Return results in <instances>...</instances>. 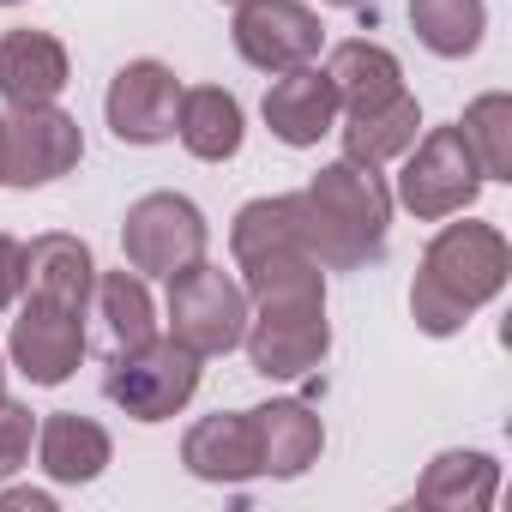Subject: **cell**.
Segmentation results:
<instances>
[{
	"instance_id": "6da1fadb",
	"label": "cell",
	"mask_w": 512,
	"mask_h": 512,
	"mask_svg": "<svg viewBox=\"0 0 512 512\" xmlns=\"http://www.w3.org/2000/svg\"><path fill=\"white\" fill-rule=\"evenodd\" d=\"M290 211H296L302 247L326 272L374 266L386 247V229H392V193H386L380 169L350 163V157L326 163L302 193H290Z\"/></svg>"
},
{
	"instance_id": "7a4b0ae2",
	"label": "cell",
	"mask_w": 512,
	"mask_h": 512,
	"mask_svg": "<svg viewBox=\"0 0 512 512\" xmlns=\"http://www.w3.org/2000/svg\"><path fill=\"white\" fill-rule=\"evenodd\" d=\"M512 278V247L494 223H446L422 247V272L410 284V320L428 338L464 332L476 308H488Z\"/></svg>"
},
{
	"instance_id": "3957f363",
	"label": "cell",
	"mask_w": 512,
	"mask_h": 512,
	"mask_svg": "<svg viewBox=\"0 0 512 512\" xmlns=\"http://www.w3.org/2000/svg\"><path fill=\"white\" fill-rule=\"evenodd\" d=\"M199 374H205V356H193L169 332H151L139 344H115V356L103 368V392L133 422H169L193 404Z\"/></svg>"
},
{
	"instance_id": "277c9868",
	"label": "cell",
	"mask_w": 512,
	"mask_h": 512,
	"mask_svg": "<svg viewBox=\"0 0 512 512\" xmlns=\"http://www.w3.org/2000/svg\"><path fill=\"white\" fill-rule=\"evenodd\" d=\"M476 193H482V163H476V151L464 145L458 121L416 133V145L404 151L398 205H404L410 217H422V223H440V217L470 211Z\"/></svg>"
},
{
	"instance_id": "5b68a950",
	"label": "cell",
	"mask_w": 512,
	"mask_h": 512,
	"mask_svg": "<svg viewBox=\"0 0 512 512\" xmlns=\"http://www.w3.org/2000/svg\"><path fill=\"white\" fill-rule=\"evenodd\" d=\"M247 332V290L211 260H193L169 278V338H181L193 356H229Z\"/></svg>"
},
{
	"instance_id": "8992f818",
	"label": "cell",
	"mask_w": 512,
	"mask_h": 512,
	"mask_svg": "<svg viewBox=\"0 0 512 512\" xmlns=\"http://www.w3.org/2000/svg\"><path fill=\"white\" fill-rule=\"evenodd\" d=\"M205 211L187 193H145L121 217V253L139 278H175L181 266L205 260Z\"/></svg>"
},
{
	"instance_id": "52a82bcc",
	"label": "cell",
	"mask_w": 512,
	"mask_h": 512,
	"mask_svg": "<svg viewBox=\"0 0 512 512\" xmlns=\"http://www.w3.org/2000/svg\"><path fill=\"white\" fill-rule=\"evenodd\" d=\"M241 350L253 362V374L266 380H302L326 362L332 350V326H326V302H272V308H247V332Z\"/></svg>"
},
{
	"instance_id": "ba28073f",
	"label": "cell",
	"mask_w": 512,
	"mask_h": 512,
	"mask_svg": "<svg viewBox=\"0 0 512 512\" xmlns=\"http://www.w3.org/2000/svg\"><path fill=\"white\" fill-rule=\"evenodd\" d=\"M229 37H235V55L260 73L314 67L326 49V25L308 0H241Z\"/></svg>"
},
{
	"instance_id": "9c48e42d",
	"label": "cell",
	"mask_w": 512,
	"mask_h": 512,
	"mask_svg": "<svg viewBox=\"0 0 512 512\" xmlns=\"http://www.w3.org/2000/svg\"><path fill=\"white\" fill-rule=\"evenodd\" d=\"M0 145H7V187H49L61 175L79 169L85 157V133L67 109L55 103H31V109H13L7 121H0Z\"/></svg>"
},
{
	"instance_id": "30bf717a",
	"label": "cell",
	"mask_w": 512,
	"mask_h": 512,
	"mask_svg": "<svg viewBox=\"0 0 512 512\" xmlns=\"http://www.w3.org/2000/svg\"><path fill=\"white\" fill-rule=\"evenodd\" d=\"M175 109H181V79L163 61H127L109 79L103 115L121 145H163L175 139Z\"/></svg>"
},
{
	"instance_id": "8fae6325",
	"label": "cell",
	"mask_w": 512,
	"mask_h": 512,
	"mask_svg": "<svg viewBox=\"0 0 512 512\" xmlns=\"http://www.w3.org/2000/svg\"><path fill=\"white\" fill-rule=\"evenodd\" d=\"M7 356L31 386H67L85 362V314H67V308L25 296L13 338H7Z\"/></svg>"
},
{
	"instance_id": "7c38bea8",
	"label": "cell",
	"mask_w": 512,
	"mask_h": 512,
	"mask_svg": "<svg viewBox=\"0 0 512 512\" xmlns=\"http://www.w3.org/2000/svg\"><path fill=\"white\" fill-rule=\"evenodd\" d=\"M253 422V452H260V476L296 482L302 470L320 464L326 452V422L302 404V398H272L260 410H247Z\"/></svg>"
},
{
	"instance_id": "4fadbf2b",
	"label": "cell",
	"mask_w": 512,
	"mask_h": 512,
	"mask_svg": "<svg viewBox=\"0 0 512 512\" xmlns=\"http://www.w3.org/2000/svg\"><path fill=\"white\" fill-rule=\"evenodd\" d=\"M338 91H332V79H326V67H290V73H278L272 79V91H266V127H272V139H284L290 151H308V145H320L332 127H338Z\"/></svg>"
},
{
	"instance_id": "5bb4252c",
	"label": "cell",
	"mask_w": 512,
	"mask_h": 512,
	"mask_svg": "<svg viewBox=\"0 0 512 512\" xmlns=\"http://www.w3.org/2000/svg\"><path fill=\"white\" fill-rule=\"evenodd\" d=\"M91 290H97V260L79 235H37L25 247V296L31 302H49V308H67V314H85L91 308Z\"/></svg>"
},
{
	"instance_id": "9a60e30c",
	"label": "cell",
	"mask_w": 512,
	"mask_h": 512,
	"mask_svg": "<svg viewBox=\"0 0 512 512\" xmlns=\"http://www.w3.org/2000/svg\"><path fill=\"white\" fill-rule=\"evenodd\" d=\"M73 79L67 43L49 31H7L0 37V103L7 109H31V103H55Z\"/></svg>"
},
{
	"instance_id": "2e32d148",
	"label": "cell",
	"mask_w": 512,
	"mask_h": 512,
	"mask_svg": "<svg viewBox=\"0 0 512 512\" xmlns=\"http://www.w3.org/2000/svg\"><path fill=\"white\" fill-rule=\"evenodd\" d=\"M181 464H187V476L217 482V488L253 482V476H260V452H253V422H247V410L199 416V422L181 434Z\"/></svg>"
},
{
	"instance_id": "e0dca14e",
	"label": "cell",
	"mask_w": 512,
	"mask_h": 512,
	"mask_svg": "<svg viewBox=\"0 0 512 512\" xmlns=\"http://www.w3.org/2000/svg\"><path fill=\"white\" fill-rule=\"evenodd\" d=\"M109 458H115V440H109L103 422H91L79 410H55V416L37 422V464H43L49 482L85 488L109 470Z\"/></svg>"
},
{
	"instance_id": "ac0fdd59",
	"label": "cell",
	"mask_w": 512,
	"mask_h": 512,
	"mask_svg": "<svg viewBox=\"0 0 512 512\" xmlns=\"http://www.w3.org/2000/svg\"><path fill=\"white\" fill-rule=\"evenodd\" d=\"M326 79L338 91V109L344 115H362V109H380L392 97H404V67L386 43H368V37H350L326 55Z\"/></svg>"
},
{
	"instance_id": "d6986e66",
	"label": "cell",
	"mask_w": 512,
	"mask_h": 512,
	"mask_svg": "<svg viewBox=\"0 0 512 512\" xmlns=\"http://www.w3.org/2000/svg\"><path fill=\"white\" fill-rule=\"evenodd\" d=\"M175 139L199 163H229L241 151V139H247V115H241V103L223 85H193V91H181Z\"/></svg>"
},
{
	"instance_id": "ffe728a7",
	"label": "cell",
	"mask_w": 512,
	"mask_h": 512,
	"mask_svg": "<svg viewBox=\"0 0 512 512\" xmlns=\"http://www.w3.org/2000/svg\"><path fill=\"white\" fill-rule=\"evenodd\" d=\"M494 494H500V464L488 452H440L416 482V506L440 512H488Z\"/></svg>"
},
{
	"instance_id": "44dd1931",
	"label": "cell",
	"mask_w": 512,
	"mask_h": 512,
	"mask_svg": "<svg viewBox=\"0 0 512 512\" xmlns=\"http://www.w3.org/2000/svg\"><path fill=\"white\" fill-rule=\"evenodd\" d=\"M332 133H344V157H350V163L380 169V163H398V157L416 145L422 109H416V97L404 91V97H392V103H380V109L344 115V127H332Z\"/></svg>"
},
{
	"instance_id": "7402d4cb",
	"label": "cell",
	"mask_w": 512,
	"mask_h": 512,
	"mask_svg": "<svg viewBox=\"0 0 512 512\" xmlns=\"http://www.w3.org/2000/svg\"><path fill=\"white\" fill-rule=\"evenodd\" d=\"M410 25L428 55L464 61V55H476V43L488 31V7L482 0H410Z\"/></svg>"
},
{
	"instance_id": "603a6c76",
	"label": "cell",
	"mask_w": 512,
	"mask_h": 512,
	"mask_svg": "<svg viewBox=\"0 0 512 512\" xmlns=\"http://www.w3.org/2000/svg\"><path fill=\"white\" fill-rule=\"evenodd\" d=\"M464 145L482 163V181H512V97L506 91H482L464 121H458Z\"/></svg>"
},
{
	"instance_id": "cb8c5ba5",
	"label": "cell",
	"mask_w": 512,
	"mask_h": 512,
	"mask_svg": "<svg viewBox=\"0 0 512 512\" xmlns=\"http://www.w3.org/2000/svg\"><path fill=\"white\" fill-rule=\"evenodd\" d=\"M97 308H103V320H109V338L115 344H139V338H151L157 332V302H151V284L133 272V266H121V272H97Z\"/></svg>"
},
{
	"instance_id": "d4e9b609",
	"label": "cell",
	"mask_w": 512,
	"mask_h": 512,
	"mask_svg": "<svg viewBox=\"0 0 512 512\" xmlns=\"http://www.w3.org/2000/svg\"><path fill=\"white\" fill-rule=\"evenodd\" d=\"M31 446H37V416L0 392V482L31 464Z\"/></svg>"
},
{
	"instance_id": "484cf974",
	"label": "cell",
	"mask_w": 512,
	"mask_h": 512,
	"mask_svg": "<svg viewBox=\"0 0 512 512\" xmlns=\"http://www.w3.org/2000/svg\"><path fill=\"white\" fill-rule=\"evenodd\" d=\"M19 296H25V241L0 235V314L19 308Z\"/></svg>"
},
{
	"instance_id": "4316f807",
	"label": "cell",
	"mask_w": 512,
	"mask_h": 512,
	"mask_svg": "<svg viewBox=\"0 0 512 512\" xmlns=\"http://www.w3.org/2000/svg\"><path fill=\"white\" fill-rule=\"evenodd\" d=\"M0 512H55V494H43V488H7V494H0Z\"/></svg>"
},
{
	"instance_id": "83f0119b",
	"label": "cell",
	"mask_w": 512,
	"mask_h": 512,
	"mask_svg": "<svg viewBox=\"0 0 512 512\" xmlns=\"http://www.w3.org/2000/svg\"><path fill=\"white\" fill-rule=\"evenodd\" d=\"M326 7H368V0H326Z\"/></svg>"
},
{
	"instance_id": "f1b7e54d",
	"label": "cell",
	"mask_w": 512,
	"mask_h": 512,
	"mask_svg": "<svg viewBox=\"0 0 512 512\" xmlns=\"http://www.w3.org/2000/svg\"><path fill=\"white\" fill-rule=\"evenodd\" d=\"M0 392H7V356H0Z\"/></svg>"
},
{
	"instance_id": "f546056e",
	"label": "cell",
	"mask_w": 512,
	"mask_h": 512,
	"mask_svg": "<svg viewBox=\"0 0 512 512\" xmlns=\"http://www.w3.org/2000/svg\"><path fill=\"white\" fill-rule=\"evenodd\" d=\"M0 175H7V145H0Z\"/></svg>"
},
{
	"instance_id": "4dcf8cb0",
	"label": "cell",
	"mask_w": 512,
	"mask_h": 512,
	"mask_svg": "<svg viewBox=\"0 0 512 512\" xmlns=\"http://www.w3.org/2000/svg\"><path fill=\"white\" fill-rule=\"evenodd\" d=\"M0 7H19V0H0Z\"/></svg>"
},
{
	"instance_id": "1f68e13d",
	"label": "cell",
	"mask_w": 512,
	"mask_h": 512,
	"mask_svg": "<svg viewBox=\"0 0 512 512\" xmlns=\"http://www.w3.org/2000/svg\"><path fill=\"white\" fill-rule=\"evenodd\" d=\"M229 7H241V0H229Z\"/></svg>"
}]
</instances>
